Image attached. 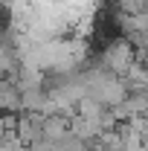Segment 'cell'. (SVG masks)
Instances as JSON below:
<instances>
[{"label": "cell", "instance_id": "6da1fadb", "mask_svg": "<svg viewBox=\"0 0 148 151\" xmlns=\"http://www.w3.org/2000/svg\"><path fill=\"white\" fill-rule=\"evenodd\" d=\"M102 61H105V70H108V73L125 78V73L137 64V47H134L131 41H125V38H122V41H113V44H108Z\"/></svg>", "mask_w": 148, "mask_h": 151}]
</instances>
